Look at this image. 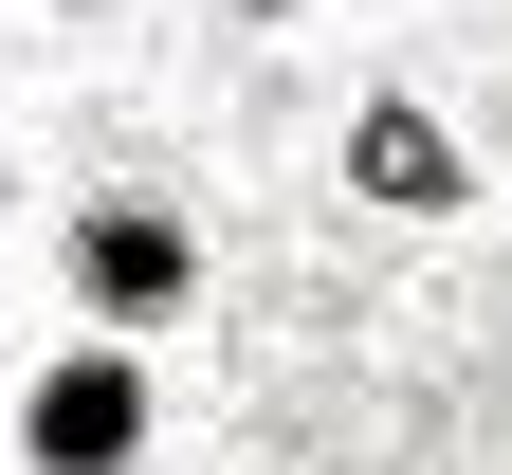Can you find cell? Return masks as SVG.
<instances>
[{
    "instance_id": "1",
    "label": "cell",
    "mask_w": 512,
    "mask_h": 475,
    "mask_svg": "<svg viewBox=\"0 0 512 475\" xmlns=\"http://www.w3.org/2000/svg\"><path fill=\"white\" fill-rule=\"evenodd\" d=\"M19 457L37 475H128V457H147V366H128V348H55L19 384Z\"/></svg>"
},
{
    "instance_id": "2",
    "label": "cell",
    "mask_w": 512,
    "mask_h": 475,
    "mask_svg": "<svg viewBox=\"0 0 512 475\" xmlns=\"http://www.w3.org/2000/svg\"><path fill=\"white\" fill-rule=\"evenodd\" d=\"M74 293L110 329H165L183 293H202V238H183L165 201H92V220H74Z\"/></svg>"
},
{
    "instance_id": "3",
    "label": "cell",
    "mask_w": 512,
    "mask_h": 475,
    "mask_svg": "<svg viewBox=\"0 0 512 475\" xmlns=\"http://www.w3.org/2000/svg\"><path fill=\"white\" fill-rule=\"evenodd\" d=\"M366 165H384V201H458V165H439L421 110H366Z\"/></svg>"
},
{
    "instance_id": "4",
    "label": "cell",
    "mask_w": 512,
    "mask_h": 475,
    "mask_svg": "<svg viewBox=\"0 0 512 475\" xmlns=\"http://www.w3.org/2000/svg\"><path fill=\"white\" fill-rule=\"evenodd\" d=\"M238 19H275V0H238Z\"/></svg>"
}]
</instances>
